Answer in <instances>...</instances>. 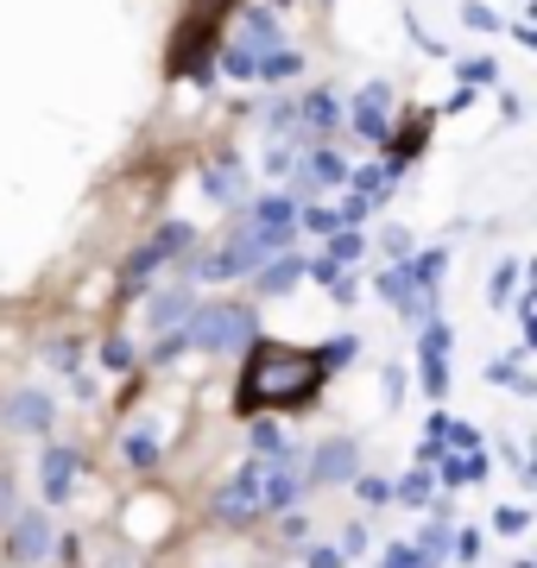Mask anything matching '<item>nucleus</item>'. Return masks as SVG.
Instances as JSON below:
<instances>
[{
  "label": "nucleus",
  "instance_id": "6",
  "mask_svg": "<svg viewBox=\"0 0 537 568\" xmlns=\"http://www.w3.org/2000/svg\"><path fill=\"white\" fill-rule=\"evenodd\" d=\"M386 108H393V95H386V82H373V89H361V102H354V126H361L367 140H386Z\"/></svg>",
  "mask_w": 537,
  "mask_h": 568
},
{
  "label": "nucleus",
  "instance_id": "13",
  "mask_svg": "<svg viewBox=\"0 0 537 568\" xmlns=\"http://www.w3.org/2000/svg\"><path fill=\"white\" fill-rule=\"evenodd\" d=\"M209 196H215V203L241 196V164H234V159H215V164H209Z\"/></svg>",
  "mask_w": 537,
  "mask_h": 568
},
{
  "label": "nucleus",
  "instance_id": "5",
  "mask_svg": "<svg viewBox=\"0 0 537 568\" xmlns=\"http://www.w3.org/2000/svg\"><path fill=\"white\" fill-rule=\"evenodd\" d=\"M354 467H361V448L354 443H323L311 462V480L316 487H330V480H354Z\"/></svg>",
  "mask_w": 537,
  "mask_h": 568
},
{
  "label": "nucleus",
  "instance_id": "9",
  "mask_svg": "<svg viewBox=\"0 0 537 568\" xmlns=\"http://www.w3.org/2000/svg\"><path fill=\"white\" fill-rule=\"evenodd\" d=\"M13 549H20L26 562H39V556H51V525H44L39 511H26L20 525H13Z\"/></svg>",
  "mask_w": 537,
  "mask_h": 568
},
{
  "label": "nucleus",
  "instance_id": "12",
  "mask_svg": "<svg viewBox=\"0 0 537 568\" xmlns=\"http://www.w3.org/2000/svg\"><path fill=\"white\" fill-rule=\"evenodd\" d=\"M13 424H20V429H44V424H51V398L20 392V398H13Z\"/></svg>",
  "mask_w": 537,
  "mask_h": 568
},
{
  "label": "nucleus",
  "instance_id": "18",
  "mask_svg": "<svg viewBox=\"0 0 537 568\" xmlns=\"http://www.w3.org/2000/svg\"><path fill=\"white\" fill-rule=\"evenodd\" d=\"M443 556H449V530H443V525H430V530H424V568H436Z\"/></svg>",
  "mask_w": 537,
  "mask_h": 568
},
{
  "label": "nucleus",
  "instance_id": "8",
  "mask_svg": "<svg viewBox=\"0 0 537 568\" xmlns=\"http://www.w3.org/2000/svg\"><path fill=\"white\" fill-rule=\"evenodd\" d=\"M222 511L227 518H253V511H260V467L234 474V487L222 493Z\"/></svg>",
  "mask_w": 537,
  "mask_h": 568
},
{
  "label": "nucleus",
  "instance_id": "22",
  "mask_svg": "<svg viewBox=\"0 0 537 568\" xmlns=\"http://www.w3.org/2000/svg\"><path fill=\"white\" fill-rule=\"evenodd\" d=\"M361 499H367V506H386V499H393V487H386V480H361Z\"/></svg>",
  "mask_w": 537,
  "mask_h": 568
},
{
  "label": "nucleus",
  "instance_id": "21",
  "mask_svg": "<svg viewBox=\"0 0 537 568\" xmlns=\"http://www.w3.org/2000/svg\"><path fill=\"white\" fill-rule=\"evenodd\" d=\"M462 77H468V82H494L499 70H494V58H475V63H462Z\"/></svg>",
  "mask_w": 537,
  "mask_h": 568
},
{
  "label": "nucleus",
  "instance_id": "4",
  "mask_svg": "<svg viewBox=\"0 0 537 568\" xmlns=\"http://www.w3.org/2000/svg\"><path fill=\"white\" fill-rule=\"evenodd\" d=\"M266 253H278V246H272L260 227H253V234H241V241L227 246V253H215V260H209V272H215V278H234V272H253V265L266 260Z\"/></svg>",
  "mask_w": 537,
  "mask_h": 568
},
{
  "label": "nucleus",
  "instance_id": "17",
  "mask_svg": "<svg viewBox=\"0 0 537 568\" xmlns=\"http://www.w3.org/2000/svg\"><path fill=\"white\" fill-rule=\"evenodd\" d=\"M304 114H311V126H335V121H342V108H335V95H323V89H316L311 102H304Z\"/></svg>",
  "mask_w": 537,
  "mask_h": 568
},
{
  "label": "nucleus",
  "instance_id": "2",
  "mask_svg": "<svg viewBox=\"0 0 537 568\" xmlns=\"http://www.w3.org/2000/svg\"><path fill=\"white\" fill-rule=\"evenodd\" d=\"M247 335H253V310L209 304V310H196V316L184 323L178 342H190V347H234V342H247Z\"/></svg>",
  "mask_w": 537,
  "mask_h": 568
},
{
  "label": "nucleus",
  "instance_id": "14",
  "mask_svg": "<svg viewBox=\"0 0 537 568\" xmlns=\"http://www.w3.org/2000/svg\"><path fill=\"white\" fill-rule=\"evenodd\" d=\"M480 474H487V455H480V448H468V455L443 462V480H449V487H462V480H480Z\"/></svg>",
  "mask_w": 537,
  "mask_h": 568
},
{
  "label": "nucleus",
  "instance_id": "19",
  "mask_svg": "<svg viewBox=\"0 0 537 568\" xmlns=\"http://www.w3.org/2000/svg\"><path fill=\"white\" fill-rule=\"evenodd\" d=\"M424 133H430V114H417V121L398 133V152H417V145H424Z\"/></svg>",
  "mask_w": 537,
  "mask_h": 568
},
{
  "label": "nucleus",
  "instance_id": "23",
  "mask_svg": "<svg viewBox=\"0 0 537 568\" xmlns=\"http://www.w3.org/2000/svg\"><path fill=\"white\" fill-rule=\"evenodd\" d=\"M379 568H424V556H412V549H386V562Z\"/></svg>",
  "mask_w": 537,
  "mask_h": 568
},
{
  "label": "nucleus",
  "instance_id": "3",
  "mask_svg": "<svg viewBox=\"0 0 537 568\" xmlns=\"http://www.w3.org/2000/svg\"><path fill=\"white\" fill-rule=\"evenodd\" d=\"M184 246H190V227H184V222H165L159 234H152V241L140 246V253H133V265H126V278H145L152 265H165L171 253H184Z\"/></svg>",
  "mask_w": 537,
  "mask_h": 568
},
{
  "label": "nucleus",
  "instance_id": "11",
  "mask_svg": "<svg viewBox=\"0 0 537 568\" xmlns=\"http://www.w3.org/2000/svg\"><path fill=\"white\" fill-rule=\"evenodd\" d=\"M297 278H304V260H291V253H285L278 265H266V272H260V297H285Z\"/></svg>",
  "mask_w": 537,
  "mask_h": 568
},
{
  "label": "nucleus",
  "instance_id": "1",
  "mask_svg": "<svg viewBox=\"0 0 537 568\" xmlns=\"http://www.w3.org/2000/svg\"><path fill=\"white\" fill-rule=\"evenodd\" d=\"M323 354L311 347H285V342H260L253 347L247 373H241V410H266V405H304L323 386Z\"/></svg>",
  "mask_w": 537,
  "mask_h": 568
},
{
  "label": "nucleus",
  "instance_id": "15",
  "mask_svg": "<svg viewBox=\"0 0 537 568\" xmlns=\"http://www.w3.org/2000/svg\"><path fill=\"white\" fill-rule=\"evenodd\" d=\"M184 316H190V291H171V297L152 304V328H171V323H184Z\"/></svg>",
  "mask_w": 537,
  "mask_h": 568
},
{
  "label": "nucleus",
  "instance_id": "10",
  "mask_svg": "<svg viewBox=\"0 0 537 568\" xmlns=\"http://www.w3.org/2000/svg\"><path fill=\"white\" fill-rule=\"evenodd\" d=\"M70 474H77V455L70 448H44V499H70Z\"/></svg>",
  "mask_w": 537,
  "mask_h": 568
},
{
  "label": "nucleus",
  "instance_id": "7",
  "mask_svg": "<svg viewBox=\"0 0 537 568\" xmlns=\"http://www.w3.org/2000/svg\"><path fill=\"white\" fill-rule=\"evenodd\" d=\"M443 354H449V328L430 323V328H424V386H430V392L449 386V366H443Z\"/></svg>",
  "mask_w": 537,
  "mask_h": 568
},
{
  "label": "nucleus",
  "instance_id": "25",
  "mask_svg": "<svg viewBox=\"0 0 537 568\" xmlns=\"http://www.w3.org/2000/svg\"><path fill=\"white\" fill-rule=\"evenodd\" d=\"M311 568H342V556H335V549H316V556H311Z\"/></svg>",
  "mask_w": 537,
  "mask_h": 568
},
{
  "label": "nucleus",
  "instance_id": "16",
  "mask_svg": "<svg viewBox=\"0 0 537 568\" xmlns=\"http://www.w3.org/2000/svg\"><path fill=\"white\" fill-rule=\"evenodd\" d=\"M311 178H316V183H342V178H348L342 152H316V159H311Z\"/></svg>",
  "mask_w": 537,
  "mask_h": 568
},
{
  "label": "nucleus",
  "instance_id": "20",
  "mask_svg": "<svg viewBox=\"0 0 537 568\" xmlns=\"http://www.w3.org/2000/svg\"><path fill=\"white\" fill-rule=\"evenodd\" d=\"M152 455H159V448H152V436H126V462H133V467H145Z\"/></svg>",
  "mask_w": 537,
  "mask_h": 568
},
{
  "label": "nucleus",
  "instance_id": "24",
  "mask_svg": "<svg viewBox=\"0 0 537 568\" xmlns=\"http://www.w3.org/2000/svg\"><path fill=\"white\" fill-rule=\"evenodd\" d=\"M386 246H393V260H405V246H412V234H405V227H386Z\"/></svg>",
  "mask_w": 537,
  "mask_h": 568
}]
</instances>
